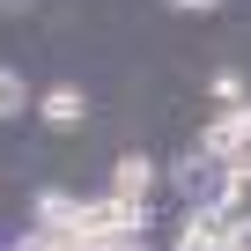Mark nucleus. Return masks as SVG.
<instances>
[{
    "mask_svg": "<svg viewBox=\"0 0 251 251\" xmlns=\"http://www.w3.org/2000/svg\"><path fill=\"white\" fill-rule=\"evenodd\" d=\"M236 236H229V222L214 214V207H192L185 222H177V251H229Z\"/></svg>",
    "mask_w": 251,
    "mask_h": 251,
    "instance_id": "2",
    "label": "nucleus"
},
{
    "mask_svg": "<svg viewBox=\"0 0 251 251\" xmlns=\"http://www.w3.org/2000/svg\"><path fill=\"white\" fill-rule=\"evenodd\" d=\"M229 251H251V236H244V244H229Z\"/></svg>",
    "mask_w": 251,
    "mask_h": 251,
    "instance_id": "11",
    "label": "nucleus"
},
{
    "mask_svg": "<svg viewBox=\"0 0 251 251\" xmlns=\"http://www.w3.org/2000/svg\"><path fill=\"white\" fill-rule=\"evenodd\" d=\"M111 192L148 207V192H155V163H148V155H118V163H111Z\"/></svg>",
    "mask_w": 251,
    "mask_h": 251,
    "instance_id": "4",
    "label": "nucleus"
},
{
    "mask_svg": "<svg viewBox=\"0 0 251 251\" xmlns=\"http://www.w3.org/2000/svg\"><path fill=\"white\" fill-rule=\"evenodd\" d=\"M37 118L67 133V126H81V118H89V96H81V89H45V96H37Z\"/></svg>",
    "mask_w": 251,
    "mask_h": 251,
    "instance_id": "5",
    "label": "nucleus"
},
{
    "mask_svg": "<svg viewBox=\"0 0 251 251\" xmlns=\"http://www.w3.org/2000/svg\"><path fill=\"white\" fill-rule=\"evenodd\" d=\"M103 251H148V236H118V244H103Z\"/></svg>",
    "mask_w": 251,
    "mask_h": 251,
    "instance_id": "8",
    "label": "nucleus"
},
{
    "mask_svg": "<svg viewBox=\"0 0 251 251\" xmlns=\"http://www.w3.org/2000/svg\"><path fill=\"white\" fill-rule=\"evenodd\" d=\"M200 148L229 170H251V103H222V118L200 133Z\"/></svg>",
    "mask_w": 251,
    "mask_h": 251,
    "instance_id": "1",
    "label": "nucleus"
},
{
    "mask_svg": "<svg viewBox=\"0 0 251 251\" xmlns=\"http://www.w3.org/2000/svg\"><path fill=\"white\" fill-rule=\"evenodd\" d=\"M37 229H81V200L45 192V200H37Z\"/></svg>",
    "mask_w": 251,
    "mask_h": 251,
    "instance_id": "6",
    "label": "nucleus"
},
{
    "mask_svg": "<svg viewBox=\"0 0 251 251\" xmlns=\"http://www.w3.org/2000/svg\"><path fill=\"white\" fill-rule=\"evenodd\" d=\"M0 8H37V0H0Z\"/></svg>",
    "mask_w": 251,
    "mask_h": 251,
    "instance_id": "10",
    "label": "nucleus"
},
{
    "mask_svg": "<svg viewBox=\"0 0 251 251\" xmlns=\"http://www.w3.org/2000/svg\"><path fill=\"white\" fill-rule=\"evenodd\" d=\"M170 8H185V15H207V8H214V0H170Z\"/></svg>",
    "mask_w": 251,
    "mask_h": 251,
    "instance_id": "9",
    "label": "nucleus"
},
{
    "mask_svg": "<svg viewBox=\"0 0 251 251\" xmlns=\"http://www.w3.org/2000/svg\"><path fill=\"white\" fill-rule=\"evenodd\" d=\"M30 111V96H23V74L15 67H0V118H23Z\"/></svg>",
    "mask_w": 251,
    "mask_h": 251,
    "instance_id": "7",
    "label": "nucleus"
},
{
    "mask_svg": "<svg viewBox=\"0 0 251 251\" xmlns=\"http://www.w3.org/2000/svg\"><path fill=\"white\" fill-rule=\"evenodd\" d=\"M214 214L229 222V236H236V244L251 236V170H229V185H222V200H214Z\"/></svg>",
    "mask_w": 251,
    "mask_h": 251,
    "instance_id": "3",
    "label": "nucleus"
}]
</instances>
